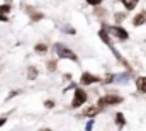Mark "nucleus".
<instances>
[{
  "label": "nucleus",
  "instance_id": "nucleus-22",
  "mask_svg": "<svg viewBox=\"0 0 146 131\" xmlns=\"http://www.w3.org/2000/svg\"><path fill=\"white\" fill-rule=\"evenodd\" d=\"M41 131H51V130H48V128H44V130H41Z\"/></svg>",
  "mask_w": 146,
  "mask_h": 131
},
{
  "label": "nucleus",
  "instance_id": "nucleus-21",
  "mask_svg": "<svg viewBox=\"0 0 146 131\" xmlns=\"http://www.w3.org/2000/svg\"><path fill=\"white\" fill-rule=\"evenodd\" d=\"M5 121H7L5 118H0V126H3V124H5Z\"/></svg>",
  "mask_w": 146,
  "mask_h": 131
},
{
  "label": "nucleus",
  "instance_id": "nucleus-4",
  "mask_svg": "<svg viewBox=\"0 0 146 131\" xmlns=\"http://www.w3.org/2000/svg\"><path fill=\"white\" fill-rule=\"evenodd\" d=\"M107 31L112 33L114 36H117V39H121V41H126V39H129V34L126 29H122V27H119V26H112V27H107Z\"/></svg>",
  "mask_w": 146,
  "mask_h": 131
},
{
  "label": "nucleus",
  "instance_id": "nucleus-1",
  "mask_svg": "<svg viewBox=\"0 0 146 131\" xmlns=\"http://www.w3.org/2000/svg\"><path fill=\"white\" fill-rule=\"evenodd\" d=\"M122 102V97L115 96V94H107L102 99H99V107H106V106H112V104H121Z\"/></svg>",
  "mask_w": 146,
  "mask_h": 131
},
{
  "label": "nucleus",
  "instance_id": "nucleus-11",
  "mask_svg": "<svg viewBox=\"0 0 146 131\" xmlns=\"http://www.w3.org/2000/svg\"><path fill=\"white\" fill-rule=\"evenodd\" d=\"M37 75V70L36 66H29V72H27V77H29V80H34Z\"/></svg>",
  "mask_w": 146,
  "mask_h": 131
},
{
  "label": "nucleus",
  "instance_id": "nucleus-9",
  "mask_svg": "<svg viewBox=\"0 0 146 131\" xmlns=\"http://www.w3.org/2000/svg\"><path fill=\"white\" fill-rule=\"evenodd\" d=\"M27 14L33 17V21H39V19H42V14H39L37 10H33V9H29V7H27Z\"/></svg>",
  "mask_w": 146,
  "mask_h": 131
},
{
  "label": "nucleus",
  "instance_id": "nucleus-19",
  "mask_svg": "<svg viewBox=\"0 0 146 131\" xmlns=\"http://www.w3.org/2000/svg\"><path fill=\"white\" fill-rule=\"evenodd\" d=\"M0 21H2V22H7L9 19H7V15H3V14H0Z\"/></svg>",
  "mask_w": 146,
  "mask_h": 131
},
{
  "label": "nucleus",
  "instance_id": "nucleus-3",
  "mask_svg": "<svg viewBox=\"0 0 146 131\" xmlns=\"http://www.w3.org/2000/svg\"><path fill=\"white\" fill-rule=\"evenodd\" d=\"M56 51H58L60 58H70V60H73V61L78 60V56L73 53L70 48H65V46H61V44H56Z\"/></svg>",
  "mask_w": 146,
  "mask_h": 131
},
{
  "label": "nucleus",
  "instance_id": "nucleus-6",
  "mask_svg": "<svg viewBox=\"0 0 146 131\" xmlns=\"http://www.w3.org/2000/svg\"><path fill=\"white\" fill-rule=\"evenodd\" d=\"M145 22H146V14L145 12H139V14L133 19V26H136V27H138V26H143Z\"/></svg>",
  "mask_w": 146,
  "mask_h": 131
},
{
  "label": "nucleus",
  "instance_id": "nucleus-8",
  "mask_svg": "<svg viewBox=\"0 0 146 131\" xmlns=\"http://www.w3.org/2000/svg\"><path fill=\"white\" fill-rule=\"evenodd\" d=\"M136 87L139 92H146V77H139L136 80Z\"/></svg>",
  "mask_w": 146,
  "mask_h": 131
},
{
  "label": "nucleus",
  "instance_id": "nucleus-5",
  "mask_svg": "<svg viewBox=\"0 0 146 131\" xmlns=\"http://www.w3.org/2000/svg\"><path fill=\"white\" fill-rule=\"evenodd\" d=\"M80 82H82L83 85H90V84L100 82V78H99V77H95V75H92V73H83V75H82V78H80Z\"/></svg>",
  "mask_w": 146,
  "mask_h": 131
},
{
  "label": "nucleus",
  "instance_id": "nucleus-13",
  "mask_svg": "<svg viewBox=\"0 0 146 131\" xmlns=\"http://www.w3.org/2000/svg\"><path fill=\"white\" fill-rule=\"evenodd\" d=\"M100 37H102V41H104V43H107V44H110V39H109V34L106 33V29H102V31H100Z\"/></svg>",
  "mask_w": 146,
  "mask_h": 131
},
{
  "label": "nucleus",
  "instance_id": "nucleus-14",
  "mask_svg": "<svg viewBox=\"0 0 146 131\" xmlns=\"http://www.w3.org/2000/svg\"><path fill=\"white\" fill-rule=\"evenodd\" d=\"M34 49H36V53H44V51L48 49V46H46V44H36Z\"/></svg>",
  "mask_w": 146,
  "mask_h": 131
},
{
  "label": "nucleus",
  "instance_id": "nucleus-10",
  "mask_svg": "<svg viewBox=\"0 0 146 131\" xmlns=\"http://www.w3.org/2000/svg\"><path fill=\"white\" fill-rule=\"evenodd\" d=\"M115 123H117V126H121V128L126 124V121H124V116H122L121 112H117V114H115Z\"/></svg>",
  "mask_w": 146,
  "mask_h": 131
},
{
  "label": "nucleus",
  "instance_id": "nucleus-18",
  "mask_svg": "<svg viewBox=\"0 0 146 131\" xmlns=\"http://www.w3.org/2000/svg\"><path fill=\"white\" fill-rule=\"evenodd\" d=\"M122 19H124V14H117L115 15V21H122Z\"/></svg>",
  "mask_w": 146,
  "mask_h": 131
},
{
  "label": "nucleus",
  "instance_id": "nucleus-16",
  "mask_svg": "<svg viewBox=\"0 0 146 131\" xmlns=\"http://www.w3.org/2000/svg\"><path fill=\"white\" fill-rule=\"evenodd\" d=\"M48 70H56V61L54 60H49L48 61Z\"/></svg>",
  "mask_w": 146,
  "mask_h": 131
},
{
  "label": "nucleus",
  "instance_id": "nucleus-20",
  "mask_svg": "<svg viewBox=\"0 0 146 131\" xmlns=\"http://www.w3.org/2000/svg\"><path fill=\"white\" fill-rule=\"evenodd\" d=\"M17 94H21V92H19V90H14V92H10V96H9V99H10V97H14V96H17Z\"/></svg>",
  "mask_w": 146,
  "mask_h": 131
},
{
  "label": "nucleus",
  "instance_id": "nucleus-7",
  "mask_svg": "<svg viewBox=\"0 0 146 131\" xmlns=\"http://www.w3.org/2000/svg\"><path fill=\"white\" fill-rule=\"evenodd\" d=\"M100 111H102V109H100L99 106H92V107H88V109H85V111H83L82 114H83V116H95V114H99Z\"/></svg>",
  "mask_w": 146,
  "mask_h": 131
},
{
  "label": "nucleus",
  "instance_id": "nucleus-2",
  "mask_svg": "<svg viewBox=\"0 0 146 131\" xmlns=\"http://www.w3.org/2000/svg\"><path fill=\"white\" fill-rule=\"evenodd\" d=\"M85 102H87V92L82 89H75V97L72 100V107H80Z\"/></svg>",
  "mask_w": 146,
  "mask_h": 131
},
{
  "label": "nucleus",
  "instance_id": "nucleus-15",
  "mask_svg": "<svg viewBox=\"0 0 146 131\" xmlns=\"http://www.w3.org/2000/svg\"><path fill=\"white\" fill-rule=\"evenodd\" d=\"M9 10H10V5H9V3L0 5V14H5V12H9Z\"/></svg>",
  "mask_w": 146,
  "mask_h": 131
},
{
  "label": "nucleus",
  "instance_id": "nucleus-17",
  "mask_svg": "<svg viewBox=\"0 0 146 131\" xmlns=\"http://www.w3.org/2000/svg\"><path fill=\"white\" fill-rule=\"evenodd\" d=\"M44 106H46L48 109H53V107H54V100H46V102H44Z\"/></svg>",
  "mask_w": 146,
  "mask_h": 131
},
{
  "label": "nucleus",
  "instance_id": "nucleus-12",
  "mask_svg": "<svg viewBox=\"0 0 146 131\" xmlns=\"http://www.w3.org/2000/svg\"><path fill=\"white\" fill-rule=\"evenodd\" d=\"M122 5H124L127 10H133V9L138 5V2H127V0H124V2H122Z\"/></svg>",
  "mask_w": 146,
  "mask_h": 131
}]
</instances>
